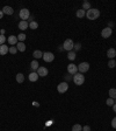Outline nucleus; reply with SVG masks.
Masks as SVG:
<instances>
[{
	"label": "nucleus",
	"mask_w": 116,
	"mask_h": 131,
	"mask_svg": "<svg viewBox=\"0 0 116 131\" xmlns=\"http://www.w3.org/2000/svg\"><path fill=\"white\" fill-rule=\"evenodd\" d=\"M86 17L88 20H95L100 17V11L98 8H91L86 12Z\"/></svg>",
	"instance_id": "obj_1"
},
{
	"label": "nucleus",
	"mask_w": 116,
	"mask_h": 131,
	"mask_svg": "<svg viewBox=\"0 0 116 131\" xmlns=\"http://www.w3.org/2000/svg\"><path fill=\"white\" fill-rule=\"evenodd\" d=\"M72 81L74 82L77 86H81V84H84V82H85V76L81 74V73H77L75 75H73V80Z\"/></svg>",
	"instance_id": "obj_2"
},
{
	"label": "nucleus",
	"mask_w": 116,
	"mask_h": 131,
	"mask_svg": "<svg viewBox=\"0 0 116 131\" xmlns=\"http://www.w3.org/2000/svg\"><path fill=\"white\" fill-rule=\"evenodd\" d=\"M73 47H74V43H73V41H72L71 39H66L65 41H64V43H63V48H64V50L71 52V50L73 49Z\"/></svg>",
	"instance_id": "obj_3"
},
{
	"label": "nucleus",
	"mask_w": 116,
	"mask_h": 131,
	"mask_svg": "<svg viewBox=\"0 0 116 131\" xmlns=\"http://www.w3.org/2000/svg\"><path fill=\"white\" fill-rule=\"evenodd\" d=\"M20 18L22 19V21H27V19H29V17H30V12H29V9L27 8H22L20 9Z\"/></svg>",
	"instance_id": "obj_4"
},
{
	"label": "nucleus",
	"mask_w": 116,
	"mask_h": 131,
	"mask_svg": "<svg viewBox=\"0 0 116 131\" xmlns=\"http://www.w3.org/2000/svg\"><path fill=\"white\" fill-rule=\"evenodd\" d=\"M88 69H89V63L88 62H81V63L78 66V72L81 73V74L88 72Z\"/></svg>",
	"instance_id": "obj_5"
},
{
	"label": "nucleus",
	"mask_w": 116,
	"mask_h": 131,
	"mask_svg": "<svg viewBox=\"0 0 116 131\" xmlns=\"http://www.w3.org/2000/svg\"><path fill=\"white\" fill-rule=\"evenodd\" d=\"M67 89H69V83H67V82H62V83H59L58 84V87H57L58 92H61V94L66 92Z\"/></svg>",
	"instance_id": "obj_6"
},
{
	"label": "nucleus",
	"mask_w": 116,
	"mask_h": 131,
	"mask_svg": "<svg viewBox=\"0 0 116 131\" xmlns=\"http://www.w3.org/2000/svg\"><path fill=\"white\" fill-rule=\"evenodd\" d=\"M67 72H69L70 75H75L78 73V67L77 64L74 63H70L69 66H67Z\"/></svg>",
	"instance_id": "obj_7"
},
{
	"label": "nucleus",
	"mask_w": 116,
	"mask_h": 131,
	"mask_svg": "<svg viewBox=\"0 0 116 131\" xmlns=\"http://www.w3.org/2000/svg\"><path fill=\"white\" fill-rule=\"evenodd\" d=\"M113 34V29H111L110 27H106L102 29V32H101V36L102 38H105V39H108L109 36Z\"/></svg>",
	"instance_id": "obj_8"
},
{
	"label": "nucleus",
	"mask_w": 116,
	"mask_h": 131,
	"mask_svg": "<svg viewBox=\"0 0 116 131\" xmlns=\"http://www.w3.org/2000/svg\"><path fill=\"white\" fill-rule=\"evenodd\" d=\"M42 59L44 60L45 62H52L53 60H55V55H53L52 53L47 52V53H43V57H42Z\"/></svg>",
	"instance_id": "obj_9"
},
{
	"label": "nucleus",
	"mask_w": 116,
	"mask_h": 131,
	"mask_svg": "<svg viewBox=\"0 0 116 131\" xmlns=\"http://www.w3.org/2000/svg\"><path fill=\"white\" fill-rule=\"evenodd\" d=\"M48 73H49V70H48V68H45V67H40L38 69H37V74H38V76H42V77L47 76Z\"/></svg>",
	"instance_id": "obj_10"
},
{
	"label": "nucleus",
	"mask_w": 116,
	"mask_h": 131,
	"mask_svg": "<svg viewBox=\"0 0 116 131\" xmlns=\"http://www.w3.org/2000/svg\"><path fill=\"white\" fill-rule=\"evenodd\" d=\"M107 56L109 57V60H114L116 56V50L114 49V48H109V49L107 50Z\"/></svg>",
	"instance_id": "obj_11"
},
{
	"label": "nucleus",
	"mask_w": 116,
	"mask_h": 131,
	"mask_svg": "<svg viewBox=\"0 0 116 131\" xmlns=\"http://www.w3.org/2000/svg\"><path fill=\"white\" fill-rule=\"evenodd\" d=\"M38 80V74L36 72H31L30 74H29V81L30 82H36Z\"/></svg>",
	"instance_id": "obj_12"
},
{
	"label": "nucleus",
	"mask_w": 116,
	"mask_h": 131,
	"mask_svg": "<svg viewBox=\"0 0 116 131\" xmlns=\"http://www.w3.org/2000/svg\"><path fill=\"white\" fill-rule=\"evenodd\" d=\"M3 12H4V14H7V15H12V14L14 13V9L12 8L11 6H5L3 8Z\"/></svg>",
	"instance_id": "obj_13"
},
{
	"label": "nucleus",
	"mask_w": 116,
	"mask_h": 131,
	"mask_svg": "<svg viewBox=\"0 0 116 131\" xmlns=\"http://www.w3.org/2000/svg\"><path fill=\"white\" fill-rule=\"evenodd\" d=\"M9 52V47H7L6 45L0 46V55H6Z\"/></svg>",
	"instance_id": "obj_14"
},
{
	"label": "nucleus",
	"mask_w": 116,
	"mask_h": 131,
	"mask_svg": "<svg viewBox=\"0 0 116 131\" xmlns=\"http://www.w3.org/2000/svg\"><path fill=\"white\" fill-rule=\"evenodd\" d=\"M7 41L9 42V43H11L12 46L13 45H16L17 42H19V40H17V36H14V35H11L8 38V39H7Z\"/></svg>",
	"instance_id": "obj_15"
},
{
	"label": "nucleus",
	"mask_w": 116,
	"mask_h": 131,
	"mask_svg": "<svg viewBox=\"0 0 116 131\" xmlns=\"http://www.w3.org/2000/svg\"><path fill=\"white\" fill-rule=\"evenodd\" d=\"M28 27H29V23H28L27 21H22V20L20 21V23H19V28L21 29V31H26V29H27Z\"/></svg>",
	"instance_id": "obj_16"
},
{
	"label": "nucleus",
	"mask_w": 116,
	"mask_h": 131,
	"mask_svg": "<svg viewBox=\"0 0 116 131\" xmlns=\"http://www.w3.org/2000/svg\"><path fill=\"white\" fill-rule=\"evenodd\" d=\"M16 48L19 52H25L26 50V45L23 43V42H17L16 43Z\"/></svg>",
	"instance_id": "obj_17"
},
{
	"label": "nucleus",
	"mask_w": 116,
	"mask_h": 131,
	"mask_svg": "<svg viewBox=\"0 0 116 131\" xmlns=\"http://www.w3.org/2000/svg\"><path fill=\"white\" fill-rule=\"evenodd\" d=\"M33 56L35 57V60L41 59V57H43V53H42L41 50H35V52L33 53Z\"/></svg>",
	"instance_id": "obj_18"
},
{
	"label": "nucleus",
	"mask_w": 116,
	"mask_h": 131,
	"mask_svg": "<svg viewBox=\"0 0 116 131\" xmlns=\"http://www.w3.org/2000/svg\"><path fill=\"white\" fill-rule=\"evenodd\" d=\"M38 62L36 61V60H34V61H31V63H30V67H31V69H33V72H35V70H37L38 69Z\"/></svg>",
	"instance_id": "obj_19"
},
{
	"label": "nucleus",
	"mask_w": 116,
	"mask_h": 131,
	"mask_svg": "<svg viewBox=\"0 0 116 131\" xmlns=\"http://www.w3.org/2000/svg\"><path fill=\"white\" fill-rule=\"evenodd\" d=\"M23 81H25V76H23V74H21V73L16 74V82L17 83H22Z\"/></svg>",
	"instance_id": "obj_20"
},
{
	"label": "nucleus",
	"mask_w": 116,
	"mask_h": 131,
	"mask_svg": "<svg viewBox=\"0 0 116 131\" xmlns=\"http://www.w3.org/2000/svg\"><path fill=\"white\" fill-rule=\"evenodd\" d=\"M109 97L113 98V100H116V89H114V88H111V89H109Z\"/></svg>",
	"instance_id": "obj_21"
},
{
	"label": "nucleus",
	"mask_w": 116,
	"mask_h": 131,
	"mask_svg": "<svg viewBox=\"0 0 116 131\" xmlns=\"http://www.w3.org/2000/svg\"><path fill=\"white\" fill-rule=\"evenodd\" d=\"M67 59H69L70 61H73V60L75 59V52H73V50L69 52V54H67Z\"/></svg>",
	"instance_id": "obj_22"
},
{
	"label": "nucleus",
	"mask_w": 116,
	"mask_h": 131,
	"mask_svg": "<svg viewBox=\"0 0 116 131\" xmlns=\"http://www.w3.org/2000/svg\"><path fill=\"white\" fill-rule=\"evenodd\" d=\"M86 15V11H84L83 8L81 9H78L77 11V17L78 18H84Z\"/></svg>",
	"instance_id": "obj_23"
},
{
	"label": "nucleus",
	"mask_w": 116,
	"mask_h": 131,
	"mask_svg": "<svg viewBox=\"0 0 116 131\" xmlns=\"http://www.w3.org/2000/svg\"><path fill=\"white\" fill-rule=\"evenodd\" d=\"M83 9L84 11H86V9H87V11L91 9V4H89L88 1H84L83 3Z\"/></svg>",
	"instance_id": "obj_24"
},
{
	"label": "nucleus",
	"mask_w": 116,
	"mask_h": 131,
	"mask_svg": "<svg viewBox=\"0 0 116 131\" xmlns=\"http://www.w3.org/2000/svg\"><path fill=\"white\" fill-rule=\"evenodd\" d=\"M37 27H38V23L36 21H30V23H29V28L30 29H36Z\"/></svg>",
	"instance_id": "obj_25"
},
{
	"label": "nucleus",
	"mask_w": 116,
	"mask_h": 131,
	"mask_svg": "<svg viewBox=\"0 0 116 131\" xmlns=\"http://www.w3.org/2000/svg\"><path fill=\"white\" fill-rule=\"evenodd\" d=\"M26 38H27V36H26V34H23V33L22 34L20 33L19 35H17V40H19V42H23L26 40Z\"/></svg>",
	"instance_id": "obj_26"
},
{
	"label": "nucleus",
	"mask_w": 116,
	"mask_h": 131,
	"mask_svg": "<svg viewBox=\"0 0 116 131\" xmlns=\"http://www.w3.org/2000/svg\"><path fill=\"white\" fill-rule=\"evenodd\" d=\"M72 131H83V126H81L80 124H75V125H73V128H72Z\"/></svg>",
	"instance_id": "obj_27"
},
{
	"label": "nucleus",
	"mask_w": 116,
	"mask_h": 131,
	"mask_svg": "<svg viewBox=\"0 0 116 131\" xmlns=\"http://www.w3.org/2000/svg\"><path fill=\"white\" fill-rule=\"evenodd\" d=\"M106 103H107V105H109V106H113L114 104H115V100H113V98H108L107 101H106Z\"/></svg>",
	"instance_id": "obj_28"
},
{
	"label": "nucleus",
	"mask_w": 116,
	"mask_h": 131,
	"mask_svg": "<svg viewBox=\"0 0 116 131\" xmlns=\"http://www.w3.org/2000/svg\"><path fill=\"white\" fill-rule=\"evenodd\" d=\"M108 67L109 68H115L116 67V61L115 60H109V62H108Z\"/></svg>",
	"instance_id": "obj_29"
},
{
	"label": "nucleus",
	"mask_w": 116,
	"mask_h": 131,
	"mask_svg": "<svg viewBox=\"0 0 116 131\" xmlns=\"http://www.w3.org/2000/svg\"><path fill=\"white\" fill-rule=\"evenodd\" d=\"M9 53H11V54H16L17 53V48L16 47H13V46H12V47H9Z\"/></svg>",
	"instance_id": "obj_30"
},
{
	"label": "nucleus",
	"mask_w": 116,
	"mask_h": 131,
	"mask_svg": "<svg viewBox=\"0 0 116 131\" xmlns=\"http://www.w3.org/2000/svg\"><path fill=\"white\" fill-rule=\"evenodd\" d=\"M5 41H6V38H5V35H1V34H0V46L5 45Z\"/></svg>",
	"instance_id": "obj_31"
},
{
	"label": "nucleus",
	"mask_w": 116,
	"mask_h": 131,
	"mask_svg": "<svg viewBox=\"0 0 116 131\" xmlns=\"http://www.w3.org/2000/svg\"><path fill=\"white\" fill-rule=\"evenodd\" d=\"M64 78L67 81V83H69V81H71V80H73V76H71V75H65L64 76Z\"/></svg>",
	"instance_id": "obj_32"
},
{
	"label": "nucleus",
	"mask_w": 116,
	"mask_h": 131,
	"mask_svg": "<svg viewBox=\"0 0 116 131\" xmlns=\"http://www.w3.org/2000/svg\"><path fill=\"white\" fill-rule=\"evenodd\" d=\"M111 126H113L114 129H116V117H114L113 121H111Z\"/></svg>",
	"instance_id": "obj_33"
},
{
	"label": "nucleus",
	"mask_w": 116,
	"mask_h": 131,
	"mask_svg": "<svg viewBox=\"0 0 116 131\" xmlns=\"http://www.w3.org/2000/svg\"><path fill=\"white\" fill-rule=\"evenodd\" d=\"M73 48H74L75 50H80L81 45H80V43H75V45H74V47H73Z\"/></svg>",
	"instance_id": "obj_34"
},
{
	"label": "nucleus",
	"mask_w": 116,
	"mask_h": 131,
	"mask_svg": "<svg viewBox=\"0 0 116 131\" xmlns=\"http://www.w3.org/2000/svg\"><path fill=\"white\" fill-rule=\"evenodd\" d=\"M83 131H91V128H89L88 125H85L83 128Z\"/></svg>",
	"instance_id": "obj_35"
},
{
	"label": "nucleus",
	"mask_w": 116,
	"mask_h": 131,
	"mask_svg": "<svg viewBox=\"0 0 116 131\" xmlns=\"http://www.w3.org/2000/svg\"><path fill=\"white\" fill-rule=\"evenodd\" d=\"M3 17H4V12L0 11V19H3Z\"/></svg>",
	"instance_id": "obj_36"
},
{
	"label": "nucleus",
	"mask_w": 116,
	"mask_h": 131,
	"mask_svg": "<svg viewBox=\"0 0 116 131\" xmlns=\"http://www.w3.org/2000/svg\"><path fill=\"white\" fill-rule=\"evenodd\" d=\"M113 109H114V111L116 112V103H115V104H114V105H113Z\"/></svg>",
	"instance_id": "obj_37"
},
{
	"label": "nucleus",
	"mask_w": 116,
	"mask_h": 131,
	"mask_svg": "<svg viewBox=\"0 0 116 131\" xmlns=\"http://www.w3.org/2000/svg\"><path fill=\"white\" fill-rule=\"evenodd\" d=\"M115 103H116V102H115Z\"/></svg>",
	"instance_id": "obj_38"
}]
</instances>
